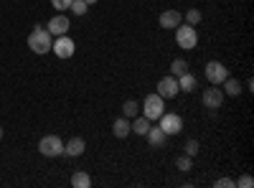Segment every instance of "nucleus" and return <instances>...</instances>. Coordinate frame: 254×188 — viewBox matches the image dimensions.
<instances>
[{"label": "nucleus", "instance_id": "nucleus-6", "mask_svg": "<svg viewBox=\"0 0 254 188\" xmlns=\"http://www.w3.org/2000/svg\"><path fill=\"white\" fill-rule=\"evenodd\" d=\"M51 51H54L59 59H71L74 51H76V44H74V38H71L69 33H64V36H56Z\"/></svg>", "mask_w": 254, "mask_h": 188}, {"label": "nucleus", "instance_id": "nucleus-10", "mask_svg": "<svg viewBox=\"0 0 254 188\" xmlns=\"http://www.w3.org/2000/svg\"><path fill=\"white\" fill-rule=\"evenodd\" d=\"M158 20H160V28H171V31H176V28L183 23V13H181V10H163Z\"/></svg>", "mask_w": 254, "mask_h": 188}, {"label": "nucleus", "instance_id": "nucleus-5", "mask_svg": "<svg viewBox=\"0 0 254 188\" xmlns=\"http://www.w3.org/2000/svg\"><path fill=\"white\" fill-rule=\"evenodd\" d=\"M158 127L171 137V135H178L181 130H183V120H181V115H176V112H163L160 117H158Z\"/></svg>", "mask_w": 254, "mask_h": 188}, {"label": "nucleus", "instance_id": "nucleus-27", "mask_svg": "<svg viewBox=\"0 0 254 188\" xmlns=\"http://www.w3.org/2000/svg\"><path fill=\"white\" fill-rule=\"evenodd\" d=\"M214 186L216 188H234V181H231V178H219Z\"/></svg>", "mask_w": 254, "mask_h": 188}, {"label": "nucleus", "instance_id": "nucleus-16", "mask_svg": "<svg viewBox=\"0 0 254 188\" xmlns=\"http://www.w3.org/2000/svg\"><path fill=\"white\" fill-rule=\"evenodd\" d=\"M176 79H178V89H181V92H193V89L198 87L196 76L190 74V71H186V74H181V76H176Z\"/></svg>", "mask_w": 254, "mask_h": 188}, {"label": "nucleus", "instance_id": "nucleus-28", "mask_svg": "<svg viewBox=\"0 0 254 188\" xmlns=\"http://www.w3.org/2000/svg\"><path fill=\"white\" fill-rule=\"evenodd\" d=\"M84 3H87V5H94V3H97V0H84Z\"/></svg>", "mask_w": 254, "mask_h": 188}, {"label": "nucleus", "instance_id": "nucleus-1", "mask_svg": "<svg viewBox=\"0 0 254 188\" xmlns=\"http://www.w3.org/2000/svg\"><path fill=\"white\" fill-rule=\"evenodd\" d=\"M51 46H54V36L49 33V28L46 26H36L31 31V36H28V49L33 54H38V56H44V54L51 51Z\"/></svg>", "mask_w": 254, "mask_h": 188}, {"label": "nucleus", "instance_id": "nucleus-21", "mask_svg": "<svg viewBox=\"0 0 254 188\" xmlns=\"http://www.w3.org/2000/svg\"><path fill=\"white\" fill-rule=\"evenodd\" d=\"M183 150H186V155H188V158H196V155L201 153V142H198V140H186Z\"/></svg>", "mask_w": 254, "mask_h": 188}, {"label": "nucleus", "instance_id": "nucleus-20", "mask_svg": "<svg viewBox=\"0 0 254 188\" xmlns=\"http://www.w3.org/2000/svg\"><path fill=\"white\" fill-rule=\"evenodd\" d=\"M176 168H178L181 173H188L190 168H193V158H188V155H178V158H176Z\"/></svg>", "mask_w": 254, "mask_h": 188}, {"label": "nucleus", "instance_id": "nucleus-3", "mask_svg": "<svg viewBox=\"0 0 254 188\" xmlns=\"http://www.w3.org/2000/svg\"><path fill=\"white\" fill-rule=\"evenodd\" d=\"M140 110H142V115H145L147 120L153 122V120H158V117H160V115L165 112V99H163V97H160L158 92H155V94H147Z\"/></svg>", "mask_w": 254, "mask_h": 188}, {"label": "nucleus", "instance_id": "nucleus-7", "mask_svg": "<svg viewBox=\"0 0 254 188\" xmlns=\"http://www.w3.org/2000/svg\"><path fill=\"white\" fill-rule=\"evenodd\" d=\"M201 102H203V107H206V110H211V112L221 110V104H224V92H221V87L211 84L208 89H203V94H201Z\"/></svg>", "mask_w": 254, "mask_h": 188}, {"label": "nucleus", "instance_id": "nucleus-22", "mask_svg": "<svg viewBox=\"0 0 254 188\" xmlns=\"http://www.w3.org/2000/svg\"><path fill=\"white\" fill-rule=\"evenodd\" d=\"M183 18H186V23H188V26H198V23H201V18H203V13H201L198 8H190Z\"/></svg>", "mask_w": 254, "mask_h": 188}, {"label": "nucleus", "instance_id": "nucleus-24", "mask_svg": "<svg viewBox=\"0 0 254 188\" xmlns=\"http://www.w3.org/2000/svg\"><path fill=\"white\" fill-rule=\"evenodd\" d=\"M71 13H76V15H87V10H89V5L84 3V0H71V8H69Z\"/></svg>", "mask_w": 254, "mask_h": 188}, {"label": "nucleus", "instance_id": "nucleus-17", "mask_svg": "<svg viewBox=\"0 0 254 188\" xmlns=\"http://www.w3.org/2000/svg\"><path fill=\"white\" fill-rule=\"evenodd\" d=\"M112 132H115V137H127V135H130L132 130H130V120H127V117H120V120H115L112 122Z\"/></svg>", "mask_w": 254, "mask_h": 188}, {"label": "nucleus", "instance_id": "nucleus-4", "mask_svg": "<svg viewBox=\"0 0 254 188\" xmlns=\"http://www.w3.org/2000/svg\"><path fill=\"white\" fill-rule=\"evenodd\" d=\"M38 153L46 155V158H59V155H64V142H61V137H59V135H46V137H41Z\"/></svg>", "mask_w": 254, "mask_h": 188}, {"label": "nucleus", "instance_id": "nucleus-13", "mask_svg": "<svg viewBox=\"0 0 254 188\" xmlns=\"http://www.w3.org/2000/svg\"><path fill=\"white\" fill-rule=\"evenodd\" d=\"M219 87H221L224 97H239L242 94V84H239V79H234V76H226Z\"/></svg>", "mask_w": 254, "mask_h": 188}, {"label": "nucleus", "instance_id": "nucleus-14", "mask_svg": "<svg viewBox=\"0 0 254 188\" xmlns=\"http://www.w3.org/2000/svg\"><path fill=\"white\" fill-rule=\"evenodd\" d=\"M130 130H132L135 135L145 137V135H147V130H150V120H147L145 115H137V117H132V122H130Z\"/></svg>", "mask_w": 254, "mask_h": 188}, {"label": "nucleus", "instance_id": "nucleus-8", "mask_svg": "<svg viewBox=\"0 0 254 188\" xmlns=\"http://www.w3.org/2000/svg\"><path fill=\"white\" fill-rule=\"evenodd\" d=\"M229 76V69L221 64V61H208V64H206V79L211 81V84H221V81Z\"/></svg>", "mask_w": 254, "mask_h": 188}, {"label": "nucleus", "instance_id": "nucleus-11", "mask_svg": "<svg viewBox=\"0 0 254 188\" xmlns=\"http://www.w3.org/2000/svg\"><path fill=\"white\" fill-rule=\"evenodd\" d=\"M69 26H71V20H69L66 15H61V13H59V15H54V18L49 20V26H46V28H49L51 36H64V33H69Z\"/></svg>", "mask_w": 254, "mask_h": 188}, {"label": "nucleus", "instance_id": "nucleus-2", "mask_svg": "<svg viewBox=\"0 0 254 188\" xmlns=\"http://www.w3.org/2000/svg\"><path fill=\"white\" fill-rule=\"evenodd\" d=\"M176 44H178L181 49H186V51L196 49V44H198V31H196V26L181 23V26L176 28Z\"/></svg>", "mask_w": 254, "mask_h": 188}, {"label": "nucleus", "instance_id": "nucleus-26", "mask_svg": "<svg viewBox=\"0 0 254 188\" xmlns=\"http://www.w3.org/2000/svg\"><path fill=\"white\" fill-rule=\"evenodd\" d=\"M51 5L56 10H69L71 8V0H51Z\"/></svg>", "mask_w": 254, "mask_h": 188}, {"label": "nucleus", "instance_id": "nucleus-29", "mask_svg": "<svg viewBox=\"0 0 254 188\" xmlns=\"http://www.w3.org/2000/svg\"><path fill=\"white\" fill-rule=\"evenodd\" d=\"M0 140H3V127H0Z\"/></svg>", "mask_w": 254, "mask_h": 188}, {"label": "nucleus", "instance_id": "nucleus-25", "mask_svg": "<svg viewBox=\"0 0 254 188\" xmlns=\"http://www.w3.org/2000/svg\"><path fill=\"white\" fill-rule=\"evenodd\" d=\"M254 178L252 176H239V181H234V188H252Z\"/></svg>", "mask_w": 254, "mask_h": 188}, {"label": "nucleus", "instance_id": "nucleus-23", "mask_svg": "<svg viewBox=\"0 0 254 188\" xmlns=\"http://www.w3.org/2000/svg\"><path fill=\"white\" fill-rule=\"evenodd\" d=\"M188 71V61L186 59H176L173 64H171V74L173 76H181V74H186Z\"/></svg>", "mask_w": 254, "mask_h": 188}, {"label": "nucleus", "instance_id": "nucleus-9", "mask_svg": "<svg viewBox=\"0 0 254 188\" xmlns=\"http://www.w3.org/2000/svg\"><path fill=\"white\" fill-rule=\"evenodd\" d=\"M178 79L171 74V76H163L160 81H158V94L163 97V99H171V97H178Z\"/></svg>", "mask_w": 254, "mask_h": 188}, {"label": "nucleus", "instance_id": "nucleus-12", "mask_svg": "<svg viewBox=\"0 0 254 188\" xmlns=\"http://www.w3.org/2000/svg\"><path fill=\"white\" fill-rule=\"evenodd\" d=\"M84 150H87V142H84L81 137H71L66 145H64V155H69V158H79Z\"/></svg>", "mask_w": 254, "mask_h": 188}, {"label": "nucleus", "instance_id": "nucleus-18", "mask_svg": "<svg viewBox=\"0 0 254 188\" xmlns=\"http://www.w3.org/2000/svg\"><path fill=\"white\" fill-rule=\"evenodd\" d=\"M71 186H74V188H89V186H92V176L84 173V171H76V173L71 176Z\"/></svg>", "mask_w": 254, "mask_h": 188}, {"label": "nucleus", "instance_id": "nucleus-15", "mask_svg": "<svg viewBox=\"0 0 254 188\" xmlns=\"http://www.w3.org/2000/svg\"><path fill=\"white\" fill-rule=\"evenodd\" d=\"M145 137H147V142H150L153 148H163V145L168 142V135H165V132L158 127V125H155V127H150V130H147V135H145Z\"/></svg>", "mask_w": 254, "mask_h": 188}, {"label": "nucleus", "instance_id": "nucleus-19", "mask_svg": "<svg viewBox=\"0 0 254 188\" xmlns=\"http://www.w3.org/2000/svg\"><path fill=\"white\" fill-rule=\"evenodd\" d=\"M122 115L130 120V117H137L140 115V104L135 102V99H127L125 104H122Z\"/></svg>", "mask_w": 254, "mask_h": 188}]
</instances>
